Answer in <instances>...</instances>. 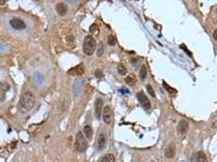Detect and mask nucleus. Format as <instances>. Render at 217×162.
<instances>
[{"mask_svg": "<svg viewBox=\"0 0 217 162\" xmlns=\"http://www.w3.org/2000/svg\"><path fill=\"white\" fill-rule=\"evenodd\" d=\"M15 145H16V143H13V144H11V147H12V148H13V147H15Z\"/></svg>", "mask_w": 217, "mask_h": 162, "instance_id": "nucleus-29", "label": "nucleus"}, {"mask_svg": "<svg viewBox=\"0 0 217 162\" xmlns=\"http://www.w3.org/2000/svg\"><path fill=\"white\" fill-rule=\"evenodd\" d=\"M75 145L79 153H85L87 148H88V143H87V140L85 138V136L83 135V132H77L75 138Z\"/></svg>", "mask_w": 217, "mask_h": 162, "instance_id": "nucleus-3", "label": "nucleus"}, {"mask_svg": "<svg viewBox=\"0 0 217 162\" xmlns=\"http://www.w3.org/2000/svg\"><path fill=\"white\" fill-rule=\"evenodd\" d=\"M20 107L22 108V110L27 111L29 109H31L35 105V96L34 94L31 93V91H25L22 94V96L20 98Z\"/></svg>", "mask_w": 217, "mask_h": 162, "instance_id": "nucleus-1", "label": "nucleus"}, {"mask_svg": "<svg viewBox=\"0 0 217 162\" xmlns=\"http://www.w3.org/2000/svg\"><path fill=\"white\" fill-rule=\"evenodd\" d=\"M213 127H214V128H217V121H216V123H214V124H213Z\"/></svg>", "mask_w": 217, "mask_h": 162, "instance_id": "nucleus-30", "label": "nucleus"}, {"mask_svg": "<svg viewBox=\"0 0 217 162\" xmlns=\"http://www.w3.org/2000/svg\"><path fill=\"white\" fill-rule=\"evenodd\" d=\"M213 37H214L215 40H217V28H216V29H215L214 34H213Z\"/></svg>", "mask_w": 217, "mask_h": 162, "instance_id": "nucleus-26", "label": "nucleus"}, {"mask_svg": "<svg viewBox=\"0 0 217 162\" xmlns=\"http://www.w3.org/2000/svg\"><path fill=\"white\" fill-rule=\"evenodd\" d=\"M107 43L111 47H114L116 44V38H115V36H113V35L109 36V38H107Z\"/></svg>", "mask_w": 217, "mask_h": 162, "instance_id": "nucleus-21", "label": "nucleus"}, {"mask_svg": "<svg viewBox=\"0 0 217 162\" xmlns=\"http://www.w3.org/2000/svg\"><path fill=\"white\" fill-rule=\"evenodd\" d=\"M84 72H85V66L83 65V64H79V65L69 69V72H67V74L71 76H82Z\"/></svg>", "mask_w": 217, "mask_h": 162, "instance_id": "nucleus-8", "label": "nucleus"}, {"mask_svg": "<svg viewBox=\"0 0 217 162\" xmlns=\"http://www.w3.org/2000/svg\"><path fill=\"white\" fill-rule=\"evenodd\" d=\"M105 145H107V136L101 133L99 136H98V140H97V146H98V150H103L105 148Z\"/></svg>", "mask_w": 217, "mask_h": 162, "instance_id": "nucleus-11", "label": "nucleus"}, {"mask_svg": "<svg viewBox=\"0 0 217 162\" xmlns=\"http://www.w3.org/2000/svg\"><path fill=\"white\" fill-rule=\"evenodd\" d=\"M84 134L86 135V137L88 138V140H91L92 134H94V132H92V128L90 125H85V128H84Z\"/></svg>", "mask_w": 217, "mask_h": 162, "instance_id": "nucleus-14", "label": "nucleus"}, {"mask_svg": "<svg viewBox=\"0 0 217 162\" xmlns=\"http://www.w3.org/2000/svg\"><path fill=\"white\" fill-rule=\"evenodd\" d=\"M125 80H126V83H127V84H130V85H132V84H135V83H136V78H135V76H132V75L127 76Z\"/></svg>", "mask_w": 217, "mask_h": 162, "instance_id": "nucleus-20", "label": "nucleus"}, {"mask_svg": "<svg viewBox=\"0 0 217 162\" xmlns=\"http://www.w3.org/2000/svg\"><path fill=\"white\" fill-rule=\"evenodd\" d=\"M56 10H57V13L60 16H65L69 12V8L64 2H59L56 4Z\"/></svg>", "mask_w": 217, "mask_h": 162, "instance_id": "nucleus-10", "label": "nucleus"}, {"mask_svg": "<svg viewBox=\"0 0 217 162\" xmlns=\"http://www.w3.org/2000/svg\"><path fill=\"white\" fill-rule=\"evenodd\" d=\"M139 77H140V79H141L142 81L145 80V78H147V68H145V66H141V67H140Z\"/></svg>", "mask_w": 217, "mask_h": 162, "instance_id": "nucleus-17", "label": "nucleus"}, {"mask_svg": "<svg viewBox=\"0 0 217 162\" xmlns=\"http://www.w3.org/2000/svg\"><path fill=\"white\" fill-rule=\"evenodd\" d=\"M181 49H183V50L186 51V52H187V53L189 54V55L191 56V53H190V52H189V51H188V49H186V48H185V46H181Z\"/></svg>", "mask_w": 217, "mask_h": 162, "instance_id": "nucleus-27", "label": "nucleus"}, {"mask_svg": "<svg viewBox=\"0 0 217 162\" xmlns=\"http://www.w3.org/2000/svg\"><path fill=\"white\" fill-rule=\"evenodd\" d=\"M188 128H189L188 121H186V120H181V121L178 123L177 130H178V132H179L180 134H185V133H187V131H188Z\"/></svg>", "mask_w": 217, "mask_h": 162, "instance_id": "nucleus-12", "label": "nucleus"}, {"mask_svg": "<svg viewBox=\"0 0 217 162\" xmlns=\"http://www.w3.org/2000/svg\"><path fill=\"white\" fill-rule=\"evenodd\" d=\"M137 98H138L139 103L141 104V106L145 109L149 110V109L151 108V103H150L148 96L145 95V93L143 91H139L138 93H137Z\"/></svg>", "mask_w": 217, "mask_h": 162, "instance_id": "nucleus-5", "label": "nucleus"}, {"mask_svg": "<svg viewBox=\"0 0 217 162\" xmlns=\"http://www.w3.org/2000/svg\"><path fill=\"white\" fill-rule=\"evenodd\" d=\"M103 111V100L101 97H98L94 103V114H96V118L100 119L101 115Z\"/></svg>", "mask_w": 217, "mask_h": 162, "instance_id": "nucleus-7", "label": "nucleus"}, {"mask_svg": "<svg viewBox=\"0 0 217 162\" xmlns=\"http://www.w3.org/2000/svg\"><path fill=\"white\" fill-rule=\"evenodd\" d=\"M9 24L10 26L13 28V29H15V30H24L26 29L27 25H26V22L24 20L20 19V17H11L9 20Z\"/></svg>", "mask_w": 217, "mask_h": 162, "instance_id": "nucleus-4", "label": "nucleus"}, {"mask_svg": "<svg viewBox=\"0 0 217 162\" xmlns=\"http://www.w3.org/2000/svg\"><path fill=\"white\" fill-rule=\"evenodd\" d=\"M101 162H115V157L112 153H107L101 159Z\"/></svg>", "mask_w": 217, "mask_h": 162, "instance_id": "nucleus-16", "label": "nucleus"}, {"mask_svg": "<svg viewBox=\"0 0 217 162\" xmlns=\"http://www.w3.org/2000/svg\"><path fill=\"white\" fill-rule=\"evenodd\" d=\"M117 72H118V74H120L121 76H125L126 72H127V69H126V67L123 65V64H118V65H117Z\"/></svg>", "mask_w": 217, "mask_h": 162, "instance_id": "nucleus-18", "label": "nucleus"}, {"mask_svg": "<svg viewBox=\"0 0 217 162\" xmlns=\"http://www.w3.org/2000/svg\"><path fill=\"white\" fill-rule=\"evenodd\" d=\"M175 153H176L175 146H174L173 144L168 145V146L166 147V149H165V157L168 158V159H173L174 157H175Z\"/></svg>", "mask_w": 217, "mask_h": 162, "instance_id": "nucleus-13", "label": "nucleus"}, {"mask_svg": "<svg viewBox=\"0 0 217 162\" xmlns=\"http://www.w3.org/2000/svg\"><path fill=\"white\" fill-rule=\"evenodd\" d=\"M6 3V1H3V0H0V6H3Z\"/></svg>", "mask_w": 217, "mask_h": 162, "instance_id": "nucleus-28", "label": "nucleus"}, {"mask_svg": "<svg viewBox=\"0 0 217 162\" xmlns=\"http://www.w3.org/2000/svg\"><path fill=\"white\" fill-rule=\"evenodd\" d=\"M147 90H148L149 94H150V95L153 97V98H155V97H156V95H155V92H154V90H153V88H152L151 84H148V85H147Z\"/></svg>", "mask_w": 217, "mask_h": 162, "instance_id": "nucleus-22", "label": "nucleus"}, {"mask_svg": "<svg viewBox=\"0 0 217 162\" xmlns=\"http://www.w3.org/2000/svg\"><path fill=\"white\" fill-rule=\"evenodd\" d=\"M103 52H104V48L103 47L99 48V49H98V51H97V55L98 56H102V55H103Z\"/></svg>", "mask_w": 217, "mask_h": 162, "instance_id": "nucleus-24", "label": "nucleus"}, {"mask_svg": "<svg viewBox=\"0 0 217 162\" xmlns=\"http://www.w3.org/2000/svg\"><path fill=\"white\" fill-rule=\"evenodd\" d=\"M163 87L165 88V90H166L168 93H170V94H176L177 93V90H175V89H173L172 87H170L165 81H163Z\"/></svg>", "mask_w": 217, "mask_h": 162, "instance_id": "nucleus-19", "label": "nucleus"}, {"mask_svg": "<svg viewBox=\"0 0 217 162\" xmlns=\"http://www.w3.org/2000/svg\"><path fill=\"white\" fill-rule=\"evenodd\" d=\"M10 90V85L7 82H0V103L6 101V94Z\"/></svg>", "mask_w": 217, "mask_h": 162, "instance_id": "nucleus-9", "label": "nucleus"}, {"mask_svg": "<svg viewBox=\"0 0 217 162\" xmlns=\"http://www.w3.org/2000/svg\"><path fill=\"white\" fill-rule=\"evenodd\" d=\"M94 76H96L98 79H102V78H103V72H101L100 69H97V70H96V72H94Z\"/></svg>", "mask_w": 217, "mask_h": 162, "instance_id": "nucleus-23", "label": "nucleus"}, {"mask_svg": "<svg viewBox=\"0 0 217 162\" xmlns=\"http://www.w3.org/2000/svg\"><path fill=\"white\" fill-rule=\"evenodd\" d=\"M130 63H132V65L136 66L139 63V59H130Z\"/></svg>", "mask_w": 217, "mask_h": 162, "instance_id": "nucleus-25", "label": "nucleus"}, {"mask_svg": "<svg viewBox=\"0 0 217 162\" xmlns=\"http://www.w3.org/2000/svg\"><path fill=\"white\" fill-rule=\"evenodd\" d=\"M102 118L107 124H111L113 122V111L110 106H105L102 111Z\"/></svg>", "mask_w": 217, "mask_h": 162, "instance_id": "nucleus-6", "label": "nucleus"}, {"mask_svg": "<svg viewBox=\"0 0 217 162\" xmlns=\"http://www.w3.org/2000/svg\"><path fill=\"white\" fill-rule=\"evenodd\" d=\"M197 162H208V158L205 156V153L203 151H199L197 153Z\"/></svg>", "mask_w": 217, "mask_h": 162, "instance_id": "nucleus-15", "label": "nucleus"}, {"mask_svg": "<svg viewBox=\"0 0 217 162\" xmlns=\"http://www.w3.org/2000/svg\"><path fill=\"white\" fill-rule=\"evenodd\" d=\"M151 162H155V161H151Z\"/></svg>", "mask_w": 217, "mask_h": 162, "instance_id": "nucleus-31", "label": "nucleus"}, {"mask_svg": "<svg viewBox=\"0 0 217 162\" xmlns=\"http://www.w3.org/2000/svg\"><path fill=\"white\" fill-rule=\"evenodd\" d=\"M216 12H217V10H216Z\"/></svg>", "mask_w": 217, "mask_h": 162, "instance_id": "nucleus-32", "label": "nucleus"}, {"mask_svg": "<svg viewBox=\"0 0 217 162\" xmlns=\"http://www.w3.org/2000/svg\"><path fill=\"white\" fill-rule=\"evenodd\" d=\"M96 46L97 42L94 40V38L92 36H86L84 39V43H83V51L86 55H91L94 54V50H96Z\"/></svg>", "mask_w": 217, "mask_h": 162, "instance_id": "nucleus-2", "label": "nucleus"}]
</instances>
